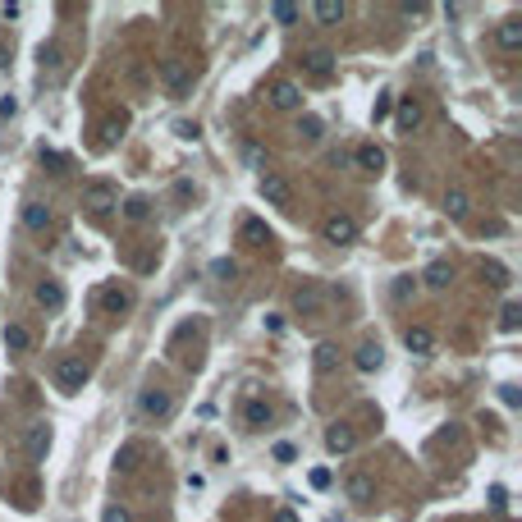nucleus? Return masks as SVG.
I'll return each mask as SVG.
<instances>
[{
	"label": "nucleus",
	"mask_w": 522,
	"mask_h": 522,
	"mask_svg": "<svg viewBox=\"0 0 522 522\" xmlns=\"http://www.w3.org/2000/svg\"><path fill=\"white\" fill-rule=\"evenodd\" d=\"M339 367V344H316V371H335Z\"/></svg>",
	"instance_id": "nucleus-28"
},
{
	"label": "nucleus",
	"mask_w": 522,
	"mask_h": 522,
	"mask_svg": "<svg viewBox=\"0 0 522 522\" xmlns=\"http://www.w3.org/2000/svg\"><path fill=\"white\" fill-rule=\"evenodd\" d=\"M321 234H326V243H335V248H348V243H358V220L335 211V216H326Z\"/></svg>",
	"instance_id": "nucleus-5"
},
{
	"label": "nucleus",
	"mask_w": 522,
	"mask_h": 522,
	"mask_svg": "<svg viewBox=\"0 0 522 522\" xmlns=\"http://www.w3.org/2000/svg\"><path fill=\"white\" fill-rule=\"evenodd\" d=\"M312 486L326 490V486H330V468H312Z\"/></svg>",
	"instance_id": "nucleus-43"
},
{
	"label": "nucleus",
	"mask_w": 522,
	"mask_h": 522,
	"mask_svg": "<svg viewBox=\"0 0 522 522\" xmlns=\"http://www.w3.org/2000/svg\"><path fill=\"white\" fill-rule=\"evenodd\" d=\"M275 522H298V513L294 509H280V513H275Z\"/></svg>",
	"instance_id": "nucleus-46"
},
{
	"label": "nucleus",
	"mask_w": 522,
	"mask_h": 522,
	"mask_svg": "<svg viewBox=\"0 0 522 522\" xmlns=\"http://www.w3.org/2000/svg\"><path fill=\"white\" fill-rule=\"evenodd\" d=\"M138 458H142V445H138V440H129V445L120 449V458H115V468H120V472H133V468H138Z\"/></svg>",
	"instance_id": "nucleus-29"
},
{
	"label": "nucleus",
	"mask_w": 522,
	"mask_h": 522,
	"mask_svg": "<svg viewBox=\"0 0 522 522\" xmlns=\"http://www.w3.org/2000/svg\"><path fill=\"white\" fill-rule=\"evenodd\" d=\"M0 69H10V51L5 46H0Z\"/></svg>",
	"instance_id": "nucleus-47"
},
{
	"label": "nucleus",
	"mask_w": 522,
	"mask_h": 522,
	"mask_svg": "<svg viewBox=\"0 0 522 522\" xmlns=\"http://www.w3.org/2000/svg\"><path fill=\"white\" fill-rule=\"evenodd\" d=\"M161 83L170 87V92H188V87H193V74L184 69V60H165L161 65Z\"/></svg>",
	"instance_id": "nucleus-10"
},
{
	"label": "nucleus",
	"mask_w": 522,
	"mask_h": 522,
	"mask_svg": "<svg viewBox=\"0 0 522 522\" xmlns=\"http://www.w3.org/2000/svg\"><path fill=\"white\" fill-rule=\"evenodd\" d=\"M481 280L486 284H495V289H504V284H509V266H504V261H495V257H481Z\"/></svg>",
	"instance_id": "nucleus-21"
},
{
	"label": "nucleus",
	"mask_w": 522,
	"mask_h": 522,
	"mask_svg": "<svg viewBox=\"0 0 522 522\" xmlns=\"http://www.w3.org/2000/svg\"><path fill=\"white\" fill-rule=\"evenodd\" d=\"M19 14H23V10L14 5V0H5V5H0V19H5V23H10V19H19Z\"/></svg>",
	"instance_id": "nucleus-44"
},
{
	"label": "nucleus",
	"mask_w": 522,
	"mask_h": 522,
	"mask_svg": "<svg viewBox=\"0 0 522 522\" xmlns=\"http://www.w3.org/2000/svg\"><path fill=\"white\" fill-rule=\"evenodd\" d=\"M413 294V280H408V275H403V280H394V298H408Z\"/></svg>",
	"instance_id": "nucleus-45"
},
{
	"label": "nucleus",
	"mask_w": 522,
	"mask_h": 522,
	"mask_svg": "<svg viewBox=\"0 0 522 522\" xmlns=\"http://www.w3.org/2000/svg\"><path fill=\"white\" fill-rule=\"evenodd\" d=\"M381 362H385V348L376 344V339H367V344H362L358 353H353V367H358V371H376Z\"/></svg>",
	"instance_id": "nucleus-14"
},
{
	"label": "nucleus",
	"mask_w": 522,
	"mask_h": 522,
	"mask_svg": "<svg viewBox=\"0 0 522 522\" xmlns=\"http://www.w3.org/2000/svg\"><path fill=\"white\" fill-rule=\"evenodd\" d=\"M358 165H362V170H371V174H381L385 170V152L376 147V142H367V147H358Z\"/></svg>",
	"instance_id": "nucleus-25"
},
{
	"label": "nucleus",
	"mask_w": 522,
	"mask_h": 522,
	"mask_svg": "<svg viewBox=\"0 0 522 522\" xmlns=\"http://www.w3.org/2000/svg\"><path fill=\"white\" fill-rule=\"evenodd\" d=\"M303 65L312 78H330L335 74V51H326V46H312V51L303 55Z\"/></svg>",
	"instance_id": "nucleus-9"
},
{
	"label": "nucleus",
	"mask_w": 522,
	"mask_h": 522,
	"mask_svg": "<svg viewBox=\"0 0 522 522\" xmlns=\"http://www.w3.org/2000/svg\"><path fill=\"white\" fill-rule=\"evenodd\" d=\"M174 133H179L184 142H197V133H202V129H197V124H188V120H179V124H174Z\"/></svg>",
	"instance_id": "nucleus-40"
},
{
	"label": "nucleus",
	"mask_w": 522,
	"mask_h": 522,
	"mask_svg": "<svg viewBox=\"0 0 522 522\" xmlns=\"http://www.w3.org/2000/svg\"><path fill=\"white\" fill-rule=\"evenodd\" d=\"M403 344H408V353H417V358H426V353H431L435 348V335L426 326H413L408 330V335H403Z\"/></svg>",
	"instance_id": "nucleus-18"
},
{
	"label": "nucleus",
	"mask_w": 522,
	"mask_h": 522,
	"mask_svg": "<svg viewBox=\"0 0 522 522\" xmlns=\"http://www.w3.org/2000/svg\"><path fill=\"white\" fill-rule=\"evenodd\" d=\"M518 326H522V307H518V303H504V312H500V330H504V335H518Z\"/></svg>",
	"instance_id": "nucleus-30"
},
{
	"label": "nucleus",
	"mask_w": 522,
	"mask_h": 522,
	"mask_svg": "<svg viewBox=\"0 0 522 522\" xmlns=\"http://www.w3.org/2000/svg\"><path fill=\"white\" fill-rule=\"evenodd\" d=\"M37 303H42L46 312H60V307H65V289H60L55 280H42L37 284Z\"/></svg>",
	"instance_id": "nucleus-19"
},
{
	"label": "nucleus",
	"mask_w": 522,
	"mask_h": 522,
	"mask_svg": "<svg viewBox=\"0 0 522 522\" xmlns=\"http://www.w3.org/2000/svg\"><path fill=\"white\" fill-rule=\"evenodd\" d=\"M138 413H142V417H170V413H174L170 390H156V385H152V390H142V394H138Z\"/></svg>",
	"instance_id": "nucleus-6"
},
{
	"label": "nucleus",
	"mask_w": 522,
	"mask_h": 522,
	"mask_svg": "<svg viewBox=\"0 0 522 522\" xmlns=\"http://www.w3.org/2000/svg\"><path fill=\"white\" fill-rule=\"evenodd\" d=\"M294 458H298L294 445H275V463H294Z\"/></svg>",
	"instance_id": "nucleus-42"
},
{
	"label": "nucleus",
	"mask_w": 522,
	"mask_h": 522,
	"mask_svg": "<svg viewBox=\"0 0 522 522\" xmlns=\"http://www.w3.org/2000/svg\"><path fill=\"white\" fill-rule=\"evenodd\" d=\"M124 124H129L124 115H110V120H106V142H115V138H120V133H124Z\"/></svg>",
	"instance_id": "nucleus-39"
},
{
	"label": "nucleus",
	"mask_w": 522,
	"mask_h": 522,
	"mask_svg": "<svg viewBox=\"0 0 522 522\" xmlns=\"http://www.w3.org/2000/svg\"><path fill=\"white\" fill-rule=\"evenodd\" d=\"M87 376H92V371H87L83 358H60L55 362V385H60L65 394H78L87 385Z\"/></svg>",
	"instance_id": "nucleus-3"
},
{
	"label": "nucleus",
	"mask_w": 522,
	"mask_h": 522,
	"mask_svg": "<svg viewBox=\"0 0 522 522\" xmlns=\"http://www.w3.org/2000/svg\"><path fill=\"white\" fill-rule=\"evenodd\" d=\"M83 207L92 216H110V211L120 207V188L110 184V179H92V184H83Z\"/></svg>",
	"instance_id": "nucleus-2"
},
{
	"label": "nucleus",
	"mask_w": 522,
	"mask_h": 522,
	"mask_svg": "<svg viewBox=\"0 0 522 522\" xmlns=\"http://www.w3.org/2000/svg\"><path fill=\"white\" fill-rule=\"evenodd\" d=\"M271 403L266 399H243V422L252 426V431H261V426H271Z\"/></svg>",
	"instance_id": "nucleus-12"
},
{
	"label": "nucleus",
	"mask_w": 522,
	"mask_h": 522,
	"mask_svg": "<svg viewBox=\"0 0 522 522\" xmlns=\"http://www.w3.org/2000/svg\"><path fill=\"white\" fill-rule=\"evenodd\" d=\"M211 275H216V280H234V275H239V266H234L229 257H220V261H211Z\"/></svg>",
	"instance_id": "nucleus-35"
},
{
	"label": "nucleus",
	"mask_w": 522,
	"mask_h": 522,
	"mask_svg": "<svg viewBox=\"0 0 522 522\" xmlns=\"http://www.w3.org/2000/svg\"><path fill=\"white\" fill-rule=\"evenodd\" d=\"M394 124H399V133H413L417 124H422V106H417V101H399V110H394Z\"/></svg>",
	"instance_id": "nucleus-20"
},
{
	"label": "nucleus",
	"mask_w": 522,
	"mask_h": 522,
	"mask_svg": "<svg viewBox=\"0 0 522 522\" xmlns=\"http://www.w3.org/2000/svg\"><path fill=\"white\" fill-rule=\"evenodd\" d=\"M46 449H51V426H46V422L28 426V435H23V454L33 458V463H42V458H46Z\"/></svg>",
	"instance_id": "nucleus-7"
},
{
	"label": "nucleus",
	"mask_w": 522,
	"mask_h": 522,
	"mask_svg": "<svg viewBox=\"0 0 522 522\" xmlns=\"http://www.w3.org/2000/svg\"><path fill=\"white\" fill-rule=\"evenodd\" d=\"M495 42H500V51H518L522 46V19H504L500 28H495Z\"/></svg>",
	"instance_id": "nucleus-15"
},
{
	"label": "nucleus",
	"mask_w": 522,
	"mask_h": 522,
	"mask_svg": "<svg viewBox=\"0 0 522 522\" xmlns=\"http://www.w3.org/2000/svg\"><path fill=\"white\" fill-rule=\"evenodd\" d=\"M330 303H335V289H330V284H321V280H307L303 289L294 294V312L307 316V321H321V316L330 312Z\"/></svg>",
	"instance_id": "nucleus-1"
},
{
	"label": "nucleus",
	"mask_w": 522,
	"mask_h": 522,
	"mask_svg": "<svg viewBox=\"0 0 522 522\" xmlns=\"http://www.w3.org/2000/svg\"><path fill=\"white\" fill-rule=\"evenodd\" d=\"M312 14H316V23H326V28H330V23H339L348 14V5H344V0H316Z\"/></svg>",
	"instance_id": "nucleus-22"
},
{
	"label": "nucleus",
	"mask_w": 522,
	"mask_h": 522,
	"mask_svg": "<svg viewBox=\"0 0 522 522\" xmlns=\"http://www.w3.org/2000/svg\"><path fill=\"white\" fill-rule=\"evenodd\" d=\"M490 509H495V513L509 509V490H504V486H490Z\"/></svg>",
	"instance_id": "nucleus-38"
},
{
	"label": "nucleus",
	"mask_w": 522,
	"mask_h": 522,
	"mask_svg": "<svg viewBox=\"0 0 522 522\" xmlns=\"http://www.w3.org/2000/svg\"><path fill=\"white\" fill-rule=\"evenodd\" d=\"M5 348H10V353H28V348H33V330L28 326H5Z\"/></svg>",
	"instance_id": "nucleus-23"
},
{
	"label": "nucleus",
	"mask_w": 522,
	"mask_h": 522,
	"mask_svg": "<svg viewBox=\"0 0 522 522\" xmlns=\"http://www.w3.org/2000/svg\"><path fill=\"white\" fill-rule=\"evenodd\" d=\"M468 207H472V202H468V193H463V188H449V193H445V211H449L454 220L468 216Z\"/></svg>",
	"instance_id": "nucleus-26"
},
{
	"label": "nucleus",
	"mask_w": 522,
	"mask_h": 522,
	"mask_svg": "<svg viewBox=\"0 0 522 522\" xmlns=\"http://www.w3.org/2000/svg\"><path fill=\"white\" fill-rule=\"evenodd\" d=\"M500 403H504V408H518V403H522V394L513 390V385H500Z\"/></svg>",
	"instance_id": "nucleus-41"
},
{
	"label": "nucleus",
	"mask_w": 522,
	"mask_h": 522,
	"mask_svg": "<svg viewBox=\"0 0 522 522\" xmlns=\"http://www.w3.org/2000/svg\"><path fill=\"white\" fill-rule=\"evenodd\" d=\"M500 522H509V518H500Z\"/></svg>",
	"instance_id": "nucleus-48"
},
{
	"label": "nucleus",
	"mask_w": 522,
	"mask_h": 522,
	"mask_svg": "<svg viewBox=\"0 0 522 522\" xmlns=\"http://www.w3.org/2000/svg\"><path fill=\"white\" fill-rule=\"evenodd\" d=\"M422 280L431 284V289H445V284L454 280V266H449V261H431V266L422 271Z\"/></svg>",
	"instance_id": "nucleus-24"
},
{
	"label": "nucleus",
	"mask_w": 522,
	"mask_h": 522,
	"mask_svg": "<svg viewBox=\"0 0 522 522\" xmlns=\"http://www.w3.org/2000/svg\"><path fill=\"white\" fill-rule=\"evenodd\" d=\"M42 69H51V74H60V69H65V55H60V46H42Z\"/></svg>",
	"instance_id": "nucleus-32"
},
{
	"label": "nucleus",
	"mask_w": 522,
	"mask_h": 522,
	"mask_svg": "<svg viewBox=\"0 0 522 522\" xmlns=\"http://www.w3.org/2000/svg\"><path fill=\"white\" fill-rule=\"evenodd\" d=\"M147 211H152L147 197H129V202H124V216H129V220H147Z\"/></svg>",
	"instance_id": "nucleus-33"
},
{
	"label": "nucleus",
	"mask_w": 522,
	"mask_h": 522,
	"mask_svg": "<svg viewBox=\"0 0 522 522\" xmlns=\"http://www.w3.org/2000/svg\"><path fill=\"white\" fill-rule=\"evenodd\" d=\"M271 19L289 28V23H298V19H303V10H298V5H289V0H275V5H271Z\"/></svg>",
	"instance_id": "nucleus-27"
},
{
	"label": "nucleus",
	"mask_w": 522,
	"mask_h": 522,
	"mask_svg": "<svg viewBox=\"0 0 522 522\" xmlns=\"http://www.w3.org/2000/svg\"><path fill=\"white\" fill-rule=\"evenodd\" d=\"M298 133H303L307 142H316L321 138V120H316V115H303V120H298Z\"/></svg>",
	"instance_id": "nucleus-34"
},
{
	"label": "nucleus",
	"mask_w": 522,
	"mask_h": 522,
	"mask_svg": "<svg viewBox=\"0 0 522 522\" xmlns=\"http://www.w3.org/2000/svg\"><path fill=\"white\" fill-rule=\"evenodd\" d=\"M390 110H394V92H376V110H371V115H376V120H385Z\"/></svg>",
	"instance_id": "nucleus-36"
},
{
	"label": "nucleus",
	"mask_w": 522,
	"mask_h": 522,
	"mask_svg": "<svg viewBox=\"0 0 522 522\" xmlns=\"http://www.w3.org/2000/svg\"><path fill=\"white\" fill-rule=\"evenodd\" d=\"M243 239L257 248V243H271V234H266V225H261V220H243Z\"/></svg>",
	"instance_id": "nucleus-31"
},
{
	"label": "nucleus",
	"mask_w": 522,
	"mask_h": 522,
	"mask_svg": "<svg viewBox=\"0 0 522 522\" xmlns=\"http://www.w3.org/2000/svg\"><path fill=\"white\" fill-rule=\"evenodd\" d=\"M344 490H348V500H353V504H371V500H376V481H371L367 472H353Z\"/></svg>",
	"instance_id": "nucleus-11"
},
{
	"label": "nucleus",
	"mask_w": 522,
	"mask_h": 522,
	"mask_svg": "<svg viewBox=\"0 0 522 522\" xmlns=\"http://www.w3.org/2000/svg\"><path fill=\"white\" fill-rule=\"evenodd\" d=\"M353 445H358V435H353V426H330V431H326V449H330V454H348V449H353Z\"/></svg>",
	"instance_id": "nucleus-13"
},
{
	"label": "nucleus",
	"mask_w": 522,
	"mask_h": 522,
	"mask_svg": "<svg viewBox=\"0 0 522 522\" xmlns=\"http://www.w3.org/2000/svg\"><path fill=\"white\" fill-rule=\"evenodd\" d=\"M271 106H275V110H298V106H303V92H298V83H289V78H275V83H271Z\"/></svg>",
	"instance_id": "nucleus-8"
},
{
	"label": "nucleus",
	"mask_w": 522,
	"mask_h": 522,
	"mask_svg": "<svg viewBox=\"0 0 522 522\" xmlns=\"http://www.w3.org/2000/svg\"><path fill=\"white\" fill-rule=\"evenodd\" d=\"M257 193L266 197L271 207H284V211H289V202H294V188H289V179H284V174H271V170L257 179Z\"/></svg>",
	"instance_id": "nucleus-4"
},
{
	"label": "nucleus",
	"mask_w": 522,
	"mask_h": 522,
	"mask_svg": "<svg viewBox=\"0 0 522 522\" xmlns=\"http://www.w3.org/2000/svg\"><path fill=\"white\" fill-rule=\"evenodd\" d=\"M23 225L33 229V234H46V229H51V207H42V202H28V207H23Z\"/></svg>",
	"instance_id": "nucleus-16"
},
{
	"label": "nucleus",
	"mask_w": 522,
	"mask_h": 522,
	"mask_svg": "<svg viewBox=\"0 0 522 522\" xmlns=\"http://www.w3.org/2000/svg\"><path fill=\"white\" fill-rule=\"evenodd\" d=\"M97 303L106 307V312H115V316H120V312H129V307H133V294H129V289H101V294H97Z\"/></svg>",
	"instance_id": "nucleus-17"
},
{
	"label": "nucleus",
	"mask_w": 522,
	"mask_h": 522,
	"mask_svg": "<svg viewBox=\"0 0 522 522\" xmlns=\"http://www.w3.org/2000/svg\"><path fill=\"white\" fill-rule=\"evenodd\" d=\"M101 522H133V513L124 509V504H110V509L101 513Z\"/></svg>",
	"instance_id": "nucleus-37"
}]
</instances>
